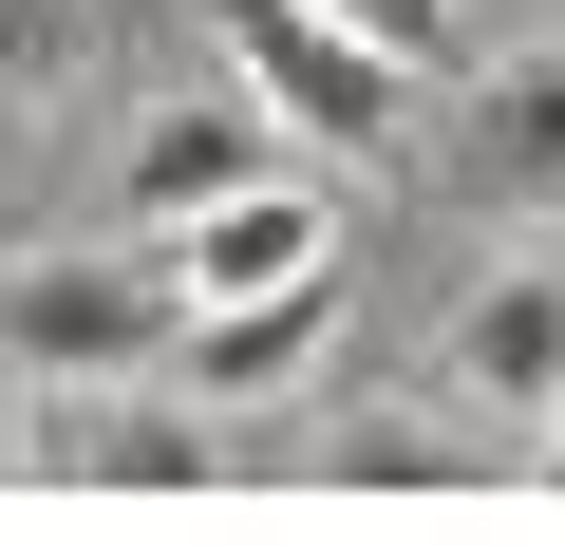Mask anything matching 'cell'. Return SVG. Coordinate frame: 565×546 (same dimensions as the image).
<instances>
[{"label": "cell", "mask_w": 565, "mask_h": 546, "mask_svg": "<svg viewBox=\"0 0 565 546\" xmlns=\"http://www.w3.org/2000/svg\"><path fill=\"white\" fill-rule=\"evenodd\" d=\"M207 20H226L245 95L282 114V151H340V170H377V151L415 132V57H377L359 20H321V0H207Z\"/></svg>", "instance_id": "6da1fadb"}, {"label": "cell", "mask_w": 565, "mask_h": 546, "mask_svg": "<svg viewBox=\"0 0 565 546\" xmlns=\"http://www.w3.org/2000/svg\"><path fill=\"white\" fill-rule=\"evenodd\" d=\"M170 321H189V283L151 245H39L0 283V358H39V377H151Z\"/></svg>", "instance_id": "7a4b0ae2"}, {"label": "cell", "mask_w": 565, "mask_h": 546, "mask_svg": "<svg viewBox=\"0 0 565 546\" xmlns=\"http://www.w3.org/2000/svg\"><path fill=\"white\" fill-rule=\"evenodd\" d=\"M302 264H340V207H321L302 170H245V189H207V207L170 226V283H189V302H245V283H302Z\"/></svg>", "instance_id": "3957f363"}, {"label": "cell", "mask_w": 565, "mask_h": 546, "mask_svg": "<svg viewBox=\"0 0 565 546\" xmlns=\"http://www.w3.org/2000/svg\"><path fill=\"white\" fill-rule=\"evenodd\" d=\"M245 170H282V114H264V95H170V114H132V226H189V207L245 189Z\"/></svg>", "instance_id": "277c9868"}, {"label": "cell", "mask_w": 565, "mask_h": 546, "mask_svg": "<svg viewBox=\"0 0 565 546\" xmlns=\"http://www.w3.org/2000/svg\"><path fill=\"white\" fill-rule=\"evenodd\" d=\"M471 189L490 207H565V57H509L471 95Z\"/></svg>", "instance_id": "5b68a950"}, {"label": "cell", "mask_w": 565, "mask_h": 546, "mask_svg": "<svg viewBox=\"0 0 565 546\" xmlns=\"http://www.w3.org/2000/svg\"><path fill=\"white\" fill-rule=\"evenodd\" d=\"M452 358H471V396H509V415H546V377H565V283H546V264H509V283H471V321H452Z\"/></svg>", "instance_id": "8992f818"}, {"label": "cell", "mask_w": 565, "mask_h": 546, "mask_svg": "<svg viewBox=\"0 0 565 546\" xmlns=\"http://www.w3.org/2000/svg\"><path fill=\"white\" fill-rule=\"evenodd\" d=\"M95 471H114V490H207V471H226V433H207V415H114V452H95Z\"/></svg>", "instance_id": "52a82bcc"}, {"label": "cell", "mask_w": 565, "mask_h": 546, "mask_svg": "<svg viewBox=\"0 0 565 546\" xmlns=\"http://www.w3.org/2000/svg\"><path fill=\"white\" fill-rule=\"evenodd\" d=\"M321 471H340V490H434L452 452H434L415 415H359V433H321Z\"/></svg>", "instance_id": "ba28073f"}, {"label": "cell", "mask_w": 565, "mask_h": 546, "mask_svg": "<svg viewBox=\"0 0 565 546\" xmlns=\"http://www.w3.org/2000/svg\"><path fill=\"white\" fill-rule=\"evenodd\" d=\"M57 57H76V0H0V114H20Z\"/></svg>", "instance_id": "9c48e42d"}, {"label": "cell", "mask_w": 565, "mask_h": 546, "mask_svg": "<svg viewBox=\"0 0 565 546\" xmlns=\"http://www.w3.org/2000/svg\"><path fill=\"white\" fill-rule=\"evenodd\" d=\"M321 20H359L377 57H415V76H434V39H452V0H321Z\"/></svg>", "instance_id": "30bf717a"}, {"label": "cell", "mask_w": 565, "mask_h": 546, "mask_svg": "<svg viewBox=\"0 0 565 546\" xmlns=\"http://www.w3.org/2000/svg\"><path fill=\"white\" fill-rule=\"evenodd\" d=\"M0 471H20V377H0Z\"/></svg>", "instance_id": "8fae6325"}, {"label": "cell", "mask_w": 565, "mask_h": 546, "mask_svg": "<svg viewBox=\"0 0 565 546\" xmlns=\"http://www.w3.org/2000/svg\"><path fill=\"white\" fill-rule=\"evenodd\" d=\"M546 471H565V377H546Z\"/></svg>", "instance_id": "7c38bea8"}]
</instances>
